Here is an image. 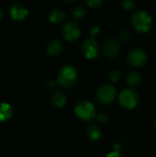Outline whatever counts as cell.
I'll return each instance as SVG.
<instances>
[{
  "label": "cell",
  "instance_id": "obj_1",
  "mask_svg": "<svg viewBox=\"0 0 156 157\" xmlns=\"http://www.w3.org/2000/svg\"><path fill=\"white\" fill-rule=\"evenodd\" d=\"M131 24L137 31L145 33L153 28L154 18L147 10L139 8L131 16Z\"/></svg>",
  "mask_w": 156,
  "mask_h": 157
},
{
  "label": "cell",
  "instance_id": "obj_2",
  "mask_svg": "<svg viewBox=\"0 0 156 157\" xmlns=\"http://www.w3.org/2000/svg\"><path fill=\"white\" fill-rule=\"evenodd\" d=\"M78 80L76 69L70 64L63 66L57 75V83L63 88L70 89L74 87Z\"/></svg>",
  "mask_w": 156,
  "mask_h": 157
},
{
  "label": "cell",
  "instance_id": "obj_3",
  "mask_svg": "<svg viewBox=\"0 0 156 157\" xmlns=\"http://www.w3.org/2000/svg\"><path fill=\"white\" fill-rule=\"evenodd\" d=\"M75 115L82 121H90L97 117L95 105L88 100H80L74 106Z\"/></svg>",
  "mask_w": 156,
  "mask_h": 157
},
{
  "label": "cell",
  "instance_id": "obj_4",
  "mask_svg": "<svg viewBox=\"0 0 156 157\" xmlns=\"http://www.w3.org/2000/svg\"><path fill=\"white\" fill-rule=\"evenodd\" d=\"M117 97V89L115 86L109 83L101 85L96 93V98L101 105L111 104Z\"/></svg>",
  "mask_w": 156,
  "mask_h": 157
},
{
  "label": "cell",
  "instance_id": "obj_5",
  "mask_svg": "<svg viewBox=\"0 0 156 157\" xmlns=\"http://www.w3.org/2000/svg\"><path fill=\"white\" fill-rule=\"evenodd\" d=\"M61 33L63 37L68 41L76 40L81 34V27L74 19H69L65 21L61 29Z\"/></svg>",
  "mask_w": 156,
  "mask_h": 157
},
{
  "label": "cell",
  "instance_id": "obj_6",
  "mask_svg": "<svg viewBox=\"0 0 156 157\" xmlns=\"http://www.w3.org/2000/svg\"><path fill=\"white\" fill-rule=\"evenodd\" d=\"M119 101L122 108L126 109H133L138 105L139 95L132 88H125L120 92Z\"/></svg>",
  "mask_w": 156,
  "mask_h": 157
},
{
  "label": "cell",
  "instance_id": "obj_7",
  "mask_svg": "<svg viewBox=\"0 0 156 157\" xmlns=\"http://www.w3.org/2000/svg\"><path fill=\"white\" fill-rule=\"evenodd\" d=\"M127 60L134 67H143L148 61V55L142 48H132L127 54Z\"/></svg>",
  "mask_w": 156,
  "mask_h": 157
},
{
  "label": "cell",
  "instance_id": "obj_8",
  "mask_svg": "<svg viewBox=\"0 0 156 157\" xmlns=\"http://www.w3.org/2000/svg\"><path fill=\"white\" fill-rule=\"evenodd\" d=\"M81 52L87 59H95L99 53V46L96 39L88 37L81 43Z\"/></svg>",
  "mask_w": 156,
  "mask_h": 157
},
{
  "label": "cell",
  "instance_id": "obj_9",
  "mask_svg": "<svg viewBox=\"0 0 156 157\" xmlns=\"http://www.w3.org/2000/svg\"><path fill=\"white\" fill-rule=\"evenodd\" d=\"M120 51V42L118 40L114 38L107 39L102 44V52L103 54L109 59L115 58Z\"/></svg>",
  "mask_w": 156,
  "mask_h": 157
},
{
  "label": "cell",
  "instance_id": "obj_10",
  "mask_svg": "<svg viewBox=\"0 0 156 157\" xmlns=\"http://www.w3.org/2000/svg\"><path fill=\"white\" fill-rule=\"evenodd\" d=\"M9 15L10 17L16 21H23L29 16V9L24 4L15 2L9 6Z\"/></svg>",
  "mask_w": 156,
  "mask_h": 157
},
{
  "label": "cell",
  "instance_id": "obj_11",
  "mask_svg": "<svg viewBox=\"0 0 156 157\" xmlns=\"http://www.w3.org/2000/svg\"><path fill=\"white\" fill-rule=\"evenodd\" d=\"M63 42L60 40H51L46 47L47 53L51 56H57L61 54L63 52Z\"/></svg>",
  "mask_w": 156,
  "mask_h": 157
},
{
  "label": "cell",
  "instance_id": "obj_12",
  "mask_svg": "<svg viewBox=\"0 0 156 157\" xmlns=\"http://www.w3.org/2000/svg\"><path fill=\"white\" fill-rule=\"evenodd\" d=\"M66 101H67V98H66L65 94L60 90L55 91L51 98V102L52 106L57 109L63 108L66 104Z\"/></svg>",
  "mask_w": 156,
  "mask_h": 157
},
{
  "label": "cell",
  "instance_id": "obj_13",
  "mask_svg": "<svg viewBox=\"0 0 156 157\" xmlns=\"http://www.w3.org/2000/svg\"><path fill=\"white\" fill-rule=\"evenodd\" d=\"M87 138L92 142H97L102 136V130L97 124H91L86 129Z\"/></svg>",
  "mask_w": 156,
  "mask_h": 157
},
{
  "label": "cell",
  "instance_id": "obj_14",
  "mask_svg": "<svg viewBox=\"0 0 156 157\" xmlns=\"http://www.w3.org/2000/svg\"><path fill=\"white\" fill-rule=\"evenodd\" d=\"M49 20L51 23L54 24H58V23H62L63 21L65 20L66 18V14L63 10L59 9V8H54L52 9L50 13H49Z\"/></svg>",
  "mask_w": 156,
  "mask_h": 157
},
{
  "label": "cell",
  "instance_id": "obj_15",
  "mask_svg": "<svg viewBox=\"0 0 156 157\" xmlns=\"http://www.w3.org/2000/svg\"><path fill=\"white\" fill-rule=\"evenodd\" d=\"M13 108L6 102H0V121H6L11 118Z\"/></svg>",
  "mask_w": 156,
  "mask_h": 157
},
{
  "label": "cell",
  "instance_id": "obj_16",
  "mask_svg": "<svg viewBox=\"0 0 156 157\" xmlns=\"http://www.w3.org/2000/svg\"><path fill=\"white\" fill-rule=\"evenodd\" d=\"M126 81L131 86H137L142 81V75L137 71H131L126 76Z\"/></svg>",
  "mask_w": 156,
  "mask_h": 157
},
{
  "label": "cell",
  "instance_id": "obj_17",
  "mask_svg": "<svg viewBox=\"0 0 156 157\" xmlns=\"http://www.w3.org/2000/svg\"><path fill=\"white\" fill-rule=\"evenodd\" d=\"M72 13H73V16L74 18L76 19H82L85 16H86V9L83 6H80V5H77L75 6L73 10H72Z\"/></svg>",
  "mask_w": 156,
  "mask_h": 157
},
{
  "label": "cell",
  "instance_id": "obj_18",
  "mask_svg": "<svg viewBox=\"0 0 156 157\" xmlns=\"http://www.w3.org/2000/svg\"><path fill=\"white\" fill-rule=\"evenodd\" d=\"M108 77H109V80L113 83H117L120 77H121V73L119 69H112L109 71L108 73Z\"/></svg>",
  "mask_w": 156,
  "mask_h": 157
},
{
  "label": "cell",
  "instance_id": "obj_19",
  "mask_svg": "<svg viewBox=\"0 0 156 157\" xmlns=\"http://www.w3.org/2000/svg\"><path fill=\"white\" fill-rule=\"evenodd\" d=\"M103 0H86L85 4L90 8H97L103 5Z\"/></svg>",
  "mask_w": 156,
  "mask_h": 157
},
{
  "label": "cell",
  "instance_id": "obj_20",
  "mask_svg": "<svg viewBox=\"0 0 156 157\" xmlns=\"http://www.w3.org/2000/svg\"><path fill=\"white\" fill-rule=\"evenodd\" d=\"M121 6L126 10H131L136 6V2L134 0H123L121 2Z\"/></svg>",
  "mask_w": 156,
  "mask_h": 157
},
{
  "label": "cell",
  "instance_id": "obj_21",
  "mask_svg": "<svg viewBox=\"0 0 156 157\" xmlns=\"http://www.w3.org/2000/svg\"><path fill=\"white\" fill-rule=\"evenodd\" d=\"M100 30H101V29H100V27H99L98 25H93V26L90 28V30H89L91 37L95 39L97 36H98V35H99Z\"/></svg>",
  "mask_w": 156,
  "mask_h": 157
},
{
  "label": "cell",
  "instance_id": "obj_22",
  "mask_svg": "<svg viewBox=\"0 0 156 157\" xmlns=\"http://www.w3.org/2000/svg\"><path fill=\"white\" fill-rule=\"evenodd\" d=\"M130 37H131V34H130V32H129L128 30H126V29L121 30V31L120 32V34H119V38H120L121 40H123V41H127V40L130 39Z\"/></svg>",
  "mask_w": 156,
  "mask_h": 157
},
{
  "label": "cell",
  "instance_id": "obj_23",
  "mask_svg": "<svg viewBox=\"0 0 156 157\" xmlns=\"http://www.w3.org/2000/svg\"><path fill=\"white\" fill-rule=\"evenodd\" d=\"M96 118H97V120L99 122H101V123H104V122L108 121V115H107L106 113H99V114L97 115Z\"/></svg>",
  "mask_w": 156,
  "mask_h": 157
},
{
  "label": "cell",
  "instance_id": "obj_24",
  "mask_svg": "<svg viewBox=\"0 0 156 157\" xmlns=\"http://www.w3.org/2000/svg\"><path fill=\"white\" fill-rule=\"evenodd\" d=\"M121 149H122V145H121V144H120V143H117V144H114V152H118V153H120Z\"/></svg>",
  "mask_w": 156,
  "mask_h": 157
},
{
  "label": "cell",
  "instance_id": "obj_25",
  "mask_svg": "<svg viewBox=\"0 0 156 157\" xmlns=\"http://www.w3.org/2000/svg\"><path fill=\"white\" fill-rule=\"evenodd\" d=\"M106 157H122L120 153H118V152H112V153H109Z\"/></svg>",
  "mask_w": 156,
  "mask_h": 157
},
{
  "label": "cell",
  "instance_id": "obj_26",
  "mask_svg": "<svg viewBox=\"0 0 156 157\" xmlns=\"http://www.w3.org/2000/svg\"><path fill=\"white\" fill-rule=\"evenodd\" d=\"M54 85H55V83H54V81H53V80H50V81L48 82L49 88H51V87H53V86H54Z\"/></svg>",
  "mask_w": 156,
  "mask_h": 157
},
{
  "label": "cell",
  "instance_id": "obj_27",
  "mask_svg": "<svg viewBox=\"0 0 156 157\" xmlns=\"http://www.w3.org/2000/svg\"><path fill=\"white\" fill-rule=\"evenodd\" d=\"M4 15H5V12H4V9L0 6V19L1 18H3V17H4Z\"/></svg>",
  "mask_w": 156,
  "mask_h": 157
},
{
  "label": "cell",
  "instance_id": "obj_28",
  "mask_svg": "<svg viewBox=\"0 0 156 157\" xmlns=\"http://www.w3.org/2000/svg\"><path fill=\"white\" fill-rule=\"evenodd\" d=\"M64 2H66V3H73L74 1H64Z\"/></svg>",
  "mask_w": 156,
  "mask_h": 157
},
{
  "label": "cell",
  "instance_id": "obj_29",
  "mask_svg": "<svg viewBox=\"0 0 156 157\" xmlns=\"http://www.w3.org/2000/svg\"><path fill=\"white\" fill-rule=\"evenodd\" d=\"M154 127H155V129H156V120L154 121Z\"/></svg>",
  "mask_w": 156,
  "mask_h": 157
}]
</instances>
